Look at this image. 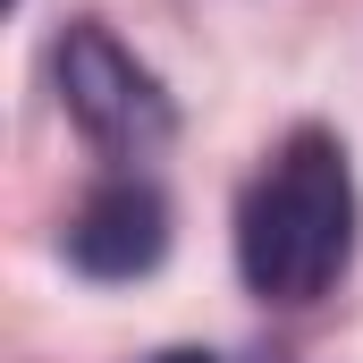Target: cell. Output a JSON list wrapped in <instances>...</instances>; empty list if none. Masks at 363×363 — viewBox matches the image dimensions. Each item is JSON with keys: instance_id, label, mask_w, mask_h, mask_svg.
I'll return each instance as SVG.
<instances>
[{"instance_id": "cell-1", "label": "cell", "mask_w": 363, "mask_h": 363, "mask_svg": "<svg viewBox=\"0 0 363 363\" xmlns=\"http://www.w3.org/2000/svg\"><path fill=\"white\" fill-rule=\"evenodd\" d=\"M355 262V169L347 144L296 127L237 211V271L262 304H313Z\"/></svg>"}, {"instance_id": "cell-2", "label": "cell", "mask_w": 363, "mask_h": 363, "mask_svg": "<svg viewBox=\"0 0 363 363\" xmlns=\"http://www.w3.org/2000/svg\"><path fill=\"white\" fill-rule=\"evenodd\" d=\"M51 68H60V101H68V118L85 127L101 152H118V161H135V152H152L161 135H169V93L161 77L110 34V26H68L60 34V51H51Z\"/></svg>"}, {"instance_id": "cell-3", "label": "cell", "mask_w": 363, "mask_h": 363, "mask_svg": "<svg viewBox=\"0 0 363 363\" xmlns=\"http://www.w3.org/2000/svg\"><path fill=\"white\" fill-rule=\"evenodd\" d=\"M169 254V203L152 178H101L85 194V211L68 220V262L85 279H144Z\"/></svg>"}, {"instance_id": "cell-4", "label": "cell", "mask_w": 363, "mask_h": 363, "mask_svg": "<svg viewBox=\"0 0 363 363\" xmlns=\"http://www.w3.org/2000/svg\"><path fill=\"white\" fill-rule=\"evenodd\" d=\"M152 363H220V355H203V347H169V355H152Z\"/></svg>"}]
</instances>
